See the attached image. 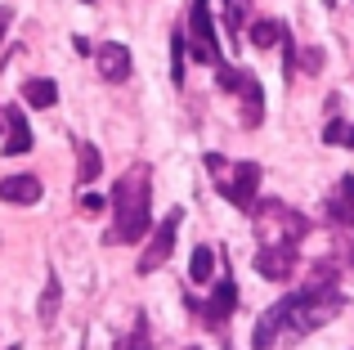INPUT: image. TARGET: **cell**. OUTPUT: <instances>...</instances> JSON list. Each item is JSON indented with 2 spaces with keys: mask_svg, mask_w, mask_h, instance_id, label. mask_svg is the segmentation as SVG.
Segmentation results:
<instances>
[{
  "mask_svg": "<svg viewBox=\"0 0 354 350\" xmlns=\"http://www.w3.org/2000/svg\"><path fill=\"white\" fill-rule=\"evenodd\" d=\"M86 5H95V0H86Z\"/></svg>",
  "mask_w": 354,
  "mask_h": 350,
  "instance_id": "cell-26",
  "label": "cell"
},
{
  "mask_svg": "<svg viewBox=\"0 0 354 350\" xmlns=\"http://www.w3.org/2000/svg\"><path fill=\"white\" fill-rule=\"evenodd\" d=\"M23 99L32 108H54L59 104V86L50 77H32V81H23Z\"/></svg>",
  "mask_w": 354,
  "mask_h": 350,
  "instance_id": "cell-13",
  "label": "cell"
},
{
  "mask_svg": "<svg viewBox=\"0 0 354 350\" xmlns=\"http://www.w3.org/2000/svg\"><path fill=\"white\" fill-rule=\"evenodd\" d=\"M0 202H14V207L41 202V180H36V175H5V180H0Z\"/></svg>",
  "mask_w": 354,
  "mask_h": 350,
  "instance_id": "cell-10",
  "label": "cell"
},
{
  "mask_svg": "<svg viewBox=\"0 0 354 350\" xmlns=\"http://www.w3.org/2000/svg\"><path fill=\"white\" fill-rule=\"evenodd\" d=\"M332 220L337 225H354V175H346L341 180V189H337V198H332Z\"/></svg>",
  "mask_w": 354,
  "mask_h": 350,
  "instance_id": "cell-14",
  "label": "cell"
},
{
  "mask_svg": "<svg viewBox=\"0 0 354 350\" xmlns=\"http://www.w3.org/2000/svg\"><path fill=\"white\" fill-rule=\"evenodd\" d=\"M207 171L216 175V184H220V193H225L234 207L242 211H256V189H260V167L256 162H238L234 175H229V162L220 158V153H207Z\"/></svg>",
  "mask_w": 354,
  "mask_h": 350,
  "instance_id": "cell-3",
  "label": "cell"
},
{
  "mask_svg": "<svg viewBox=\"0 0 354 350\" xmlns=\"http://www.w3.org/2000/svg\"><path fill=\"white\" fill-rule=\"evenodd\" d=\"M148 202H153L148 167L126 171L113 189V229H108V243H139L148 234Z\"/></svg>",
  "mask_w": 354,
  "mask_h": 350,
  "instance_id": "cell-2",
  "label": "cell"
},
{
  "mask_svg": "<svg viewBox=\"0 0 354 350\" xmlns=\"http://www.w3.org/2000/svg\"><path fill=\"white\" fill-rule=\"evenodd\" d=\"M180 220H184V211H171V216H166L162 225L153 229V238H148L144 256H139V274H153V270H162V265L171 261V252H175V234H180Z\"/></svg>",
  "mask_w": 354,
  "mask_h": 350,
  "instance_id": "cell-6",
  "label": "cell"
},
{
  "mask_svg": "<svg viewBox=\"0 0 354 350\" xmlns=\"http://www.w3.org/2000/svg\"><path fill=\"white\" fill-rule=\"evenodd\" d=\"M301 68H305V72H319V68H323V50H305V54H301Z\"/></svg>",
  "mask_w": 354,
  "mask_h": 350,
  "instance_id": "cell-22",
  "label": "cell"
},
{
  "mask_svg": "<svg viewBox=\"0 0 354 350\" xmlns=\"http://www.w3.org/2000/svg\"><path fill=\"white\" fill-rule=\"evenodd\" d=\"M256 229L265 238V247H296L310 229V220L296 216L283 202H256Z\"/></svg>",
  "mask_w": 354,
  "mask_h": 350,
  "instance_id": "cell-4",
  "label": "cell"
},
{
  "mask_svg": "<svg viewBox=\"0 0 354 350\" xmlns=\"http://www.w3.org/2000/svg\"><path fill=\"white\" fill-rule=\"evenodd\" d=\"M328 5H337V0H328Z\"/></svg>",
  "mask_w": 354,
  "mask_h": 350,
  "instance_id": "cell-25",
  "label": "cell"
},
{
  "mask_svg": "<svg viewBox=\"0 0 354 350\" xmlns=\"http://www.w3.org/2000/svg\"><path fill=\"white\" fill-rule=\"evenodd\" d=\"M171 81H175V86L184 81V32L171 36Z\"/></svg>",
  "mask_w": 354,
  "mask_h": 350,
  "instance_id": "cell-19",
  "label": "cell"
},
{
  "mask_svg": "<svg viewBox=\"0 0 354 350\" xmlns=\"http://www.w3.org/2000/svg\"><path fill=\"white\" fill-rule=\"evenodd\" d=\"M54 315H59V274H50V283H45V297H41V324H54Z\"/></svg>",
  "mask_w": 354,
  "mask_h": 350,
  "instance_id": "cell-18",
  "label": "cell"
},
{
  "mask_svg": "<svg viewBox=\"0 0 354 350\" xmlns=\"http://www.w3.org/2000/svg\"><path fill=\"white\" fill-rule=\"evenodd\" d=\"M189 32H193V59L211 63V68H225L220 59V45H216V27H211V5L207 0H193L189 9Z\"/></svg>",
  "mask_w": 354,
  "mask_h": 350,
  "instance_id": "cell-5",
  "label": "cell"
},
{
  "mask_svg": "<svg viewBox=\"0 0 354 350\" xmlns=\"http://www.w3.org/2000/svg\"><path fill=\"white\" fill-rule=\"evenodd\" d=\"M0 131H5V153L9 158L32 153V131H27V117L18 113V108H0Z\"/></svg>",
  "mask_w": 354,
  "mask_h": 350,
  "instance_id": "cell-7",
  "label": "cell"
},
{
  "mask_svg": "<svg viewBox=\"0 0 354 350\" xmlns=\"http://www.w3.org/2000/svg\"><path fill=\"white\" fill-rule=\"evenodd\" d=\"M341 310V297L337 292H292V297H283L278 306H269L265 315H260L256 324V350H274L278 342H296V337L314 333V328H323L332 315Z\"/></svg>",
  "mask_w": 354,
  "mask_h": 350,
  "instance_id": "cell-1",
  "label": "cell"
},
{
  "mask_svg": "<svg viewBox=\"0 0 354 350\" xmlns=\"http://www.w3.org/2000/svg\"><path fill=\"white\" fill-rule=\"evenodd\" d=\"M238 95H242V126H251L256 131L260 122H265V95H260V81L251 77V72H238Z\"/></svg>",
  "mask_w": 354,
  "mask_h": 350,
  "instance_id": "cell-11",
  "label": "cell"
},
{
  "mask_svg": "<svg viewBox=\"0 0 354 350\" xmlns=\"http://www.w3.org/2000/svg\"><path fill=\"white\" fill-rule=\"evenodd\" d=\"M323 140H328V144H350V149H354V126H341V122H332L328 131H323Z\"/></svg>",
  "mask_w": 354,
  "mask_h": 350,
  "instance_id": "cell-21",
  "label": "cell"
},
{
  "mask_svg": "<svg viewBox=\"0 0 354 350\" xmlns=\"http://www.w3.org/2000/svg\"><path fill=\"white\" fill-rule=\"evenodd\" d=\"M234 306H238V292H234V279H220L216 283V292H211V301L202 306V319H207L211 328H220L229 315H234Z\"/></svg>",
  "mask_w": 354,
  "mask_h": 350,
  "instance_id": "cell-12",
  "label": "cell"
},
{
  "mask_svg": "<svg viewBox=\"0 0 354 350\" xmlns=\"http://www.w3.org/2000/svg\"><path fill=\"white\" fill-rule=\"evenodd\" d=\"M95 63H99V77L104 81H126L130 77V50L121 41H104L95 50Z\"/></svg>",
  "mask_w": 354,
  "mask_h": 350,
  "instance_id": "cell-9",
  "label": "cell"
},
{
  "mask_svg": "<svg viewBox=\"0 0 354 350\" xmlns=\"http://www.w3.org/2000/svg\"><path fill=\"white\" fill-rule=\"evenodd\" d=\"M81 211H90V216L104 211V198H99V193H86V198H81Z\"/></svg>",
  "mask_w": 354,
  "mask_h": 350,
  "instance_id": "cell-23",
  "label": "cell"
},
{
  "mask_svg": "<svg viewBox=\"0 0 354 350\" xmlns=\"http://www.w3.org/2000/svg\"><path fill=\"white\" fill-rule=\"evenodd\" d=\"M121 350H148V319L144 315L135 319V333L126 337V346H121Z\"/></svg>",
  "mask_w": 354,
  "mask_h": 350,
  "instance_id": "cell-20",
  "label": "cell"
},
{
  "mask_svg": "<svg viewBox=\"0 0 354 350\" xmlns=\"http://www.w3.org/2000/svg\"><path fill=\"white\" fill-rule=\"evenodd\" d=\"M99 171H104L99 149H95V144H81V149H77V180L90 184V180H99Z\"/></svg>",
  "mask_w": 354,
  "mask_h": 350,
  "instance_id": "cell-15",
  "label": "cell"
},
{
  "mask_svg": "<svg viewBox=\"0 0 354 350\" xmlns=\"http://www.w3.org/2000/svg\"><path fill=\"white\" fill-rule=\"evenodd\" d=\"M211 270H216V252H211V247H198V252H193V265H189V279L193 283H207Z\"/></svg>",
  "mask_w": 354,
  "mask_h": 350,
  "instance_id": "cell-17",
  "label": "cell"
},
{
  "mask_svg": "<svg viewBox=\"0 0 354 350\" xmlns=\"http://www.w3.org/2000/svg\"><path fill=\"white\" fill-rule=\"evenodd\" d=\"M9 23H14V9H9V5H0V41H5V32H9Z\"/></svg>",
  "mask_w": 354,
  "mask_h": 350,
  "instance_id": "cell-24",
  "label": "cell"
},
{
  "mask_svg": "<svg viewBox=\"0 0 354 350\" xmlns=\"http://www.w3.org/2000/svg\"><path fill=\"white\" fill-rule=\"evenodd\" d=\"M9 350H14V346H9Z\"/></svg>",
  "mask_w": 354,
  "mask_h": 350,
  "instance_id": "cell-27",
  "label": "cell"
},
{
  "mask_svg": "<svg viewBox=\"0 0 354 350\" xmlns=\"http://www.w3.org/2000/svg\"><path fill=\"white\" fill-rule=\"evenodd\" d=\"M256 270L265 274V279H278V283H287L296 274V247H260V256H256Z\"/></svg>",
  "mask_w": 354,
  "mask_h": 350,
  "instance_id": "cell-8",
  "label": "cell"
},
{
  "mask_svg": "<svg viewBox=\"0 0 354 350\" xmlns=\"http://www.w3.org/2000/svg\"><path fill=\"white\" fill-rule=\"evenodd\" d=\"M283 41V23H274V18H260V23H251V45L256 50H269V45Z\"/></svg>",
  "mask_w": 354,
  "mask_h": 350,
  "instance_id": "cell-16",
  "label": "cell"
}]
</instances>
